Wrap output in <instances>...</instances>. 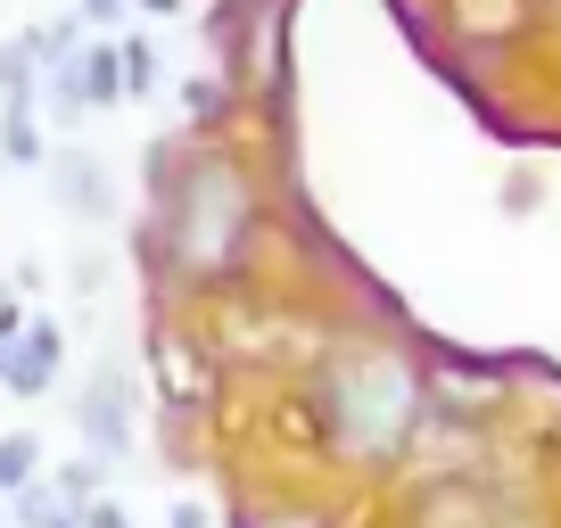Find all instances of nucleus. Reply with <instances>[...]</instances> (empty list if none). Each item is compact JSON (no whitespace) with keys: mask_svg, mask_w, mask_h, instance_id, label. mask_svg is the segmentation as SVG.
Wrapping results in <instances>:
<instances>
[{"mask_svg":"<svg viewBox=\"0 0 561 528\" xmlns=\"http://www.w3.org/2000/svg\"><path fill=\"white\" fill-rule=\"evenodd\" d=\"M116 50H124V100H158L165 91V58L149 50V34H116Z\"/></svg>","mask_w":561,"mask_h":528,"instance_id":"nucleus-12","label":"nucleus"},{"mask_svg":"<svg viewBox=\"0 0 561 528\" xmlns=\"http://www.w3.org/2000/svg\"><path fill=\"white\" fill-rule=\"evenodd\" d=\"M58 520H83V512H75L67 495L50 487V471H42L34 487H18V495H9V528H58Z\"/></svg>","mask_w":561,"mask_h":528,"instance_id":"nucleus-10","label":"nucleus"},{"mask_svg":"<svg viewBox=\"0 0 561 528\" xmlns=\"http://www.w3.org/2000/svg\"><path fill=\"white\" fill-rule=\"evenodd\" d=\"M413 528H495V504L479 487H430L413 504Z\"/></svg>","mask_w":561,"mask_h":528,"instance_id":"nucleus-6","label":"nucleus"},{"mask_svg":"<svg viewBox=\"0 0 561 528\" xmlns=\"http://www.w3.org/2000/svg\"><path fill=\"white\" fill-rule=\"evenodd\" d=\"M314 405H322V438L347 462H397L404 438H413V422H421V380H413L404 355L355 347V355H339V364H322Z\"/></svg>","mask_w":561,"mask_h":528,"instance_id":"nucleus-2","label":"nucleus"},{"mask_svg":"<svg viewBox=\"0 0 561 528\" xmlns=\"http://www.w3.org/2000/svg\"><path fill=\"white\" fill-rule=\"evenodd\" d=\"M58 528H83V520H58Z\"/></svg>","mask_w":561,"mask_h":528,"instance_id":"nucleus-22","label":"nucleus"},{"mask_svg":"<svg viewBox=\"0 0 561 528\" xmlns=\"http://www.w3.org/2000/svg\"><path fill=\"white\" fill-rule=\"evenodd\" d=\"M42 100V50L34 34H9L0 42V107H34Z\"/></svg>","mask_w":561,"mask_h":528,"instance_id":"nucleus-8","label":"nucleus"},{"mask_svg":"<svg viewBox=\"0 0 561 528\" xmlns=\"http://www.w3.org/2000/svg\"><path fill=\"white\" fill-rule=\"evenodd\" d=\"M83 528H133V512H124L116 495H91V504H83Z\"/></svg>","mask_w":561,"mask_h":528,"instance_id":"nucleus-16","label":"nucleus"},{"mask_svg":"<svg viewBox=\"0 0 561 528\" xmlns=\"http://www.w3.org/2000/svg\"><path fill=\"white\" fill-rule=\"evenodd\" d=\"M100 479H107V462H100V455H83V462H67V471H50V487L67 495L75 512H83L91 495H100Z\"/></svg>","mask_w":561,"mask_h":528,"instance_id":"nucleus-13","label":"nucleus"},{"mask_svg":"<svg viewBox=\"0 0 561 528\" xmlns=\"http://www.w3.org/2000/svg\"><path fill=\"white\" fill-rule=\"evenodd\" d=\"M240 528H322L314 512H256V520H240Z\"/></svg>","mask_w":561,"mask_h":528,"instance_id":"nucleus-17","label":"nucleus"},{"mask_svg":"<svg viewBox=\"0 0 561 528\" xmlns=\"http://www.w3.org/2000/svg\"><path fill=\"white\" fill-rule=\"evenodd\" d=\"M50 198L75 215V223H107L116 215V191H107V165L91 158V149H50Z\"/></svg>","mask_w":561,"mask_h":528,"instance_id":"nucleus-4","label":"nucleus"},{"mask_svg":"<svg viewBox=\"0 0 561 528\" xmlns=\"http://www.w3.org/2000/svg\"><path fill=\"white\" fill-rule=\"evenodd\" d=\"M34 479H42V438L34 429H0V504L18 487H34Z\"/></svg>","mask_w":561,"mask_h":528,"instance_id":"nucleus-11","label":"nucleus"},{"mask_svg":"<svg viewBox=\"0 0 561 528\" xmlns=\"http://www.w3.org/2000/svg\"><path fill=\"white\" fill-rule=\"evenodd\" d=\"M0 298H18V282H9V273H0Z\"/></svg>","mask_w":561,"mask_h":528,"instance_id":"nucleus-21","label":"nucleus"},{"mask_svg":"<svg viewBox=\"0 0 561 528\" xmlns=\"http://www.w3.org/2000/svg\"><path fill=\"white\" fill-rule=\"evenodd\" d=\"M124 9H133V0H75V25H83V34H124Z\"/></svg>","mask_w":561,"mask_h":528,"instance_id":"nucleus-15","label":"nucleus"},{"mask_svg":"<svg viewBox=\"0 0 561 528\" xmlns=\"http://www.w3.org/2000/svg\"><path fill=\"white\" fill-rule=\"evenodd\" d=\"M75 438H83V455H100V462H116L124 446H133V380H124L116 355L91 364L83 397H75Z\"/></svg>","mask_w":561,"mask_h":528,"instance_id":"nucleus-3","label":"nucleus"},{"mask_svg":"<svg viewBox=\"0 0 561 528\" xmlns=\"http://www.w3.org/2000/svg\"><path fill=\"white\" fill-rule=\"evenodd\" d=\"M165 528H207V512H198V504H174V520H165Z\"/></svg>","mask_w":561,"mask_h":528,"instance_id":"nucleus-20","label":"nucleus"},{"mask_svg":"<svg viewBox=\"0 0 561 528\" xmlns=\"http://www.w3.org/2000/svg\"><path fill=\"white\" fill-rule=\"evenodd\" d=\"M182 107H191V133H215V124H224V83H207V74H198V83L182 91Z\"/></svg>","mask_w":561,"mask_h":528,"instance_id":"nucleus-14","label":"nucleus"},{"mask_svg":"<svg viewBox=\"0 0 561 528\" xmlns=\"http://www.w3.org/2000/svg\"><path fill=\"white\" fill-rule=\"evenodd\" d=\"M58 364H67V331H58L50 314H25V338L9 347V364H0V388H9V397H50Z\"/></svg>","mask_w":561,"mask_h":528,"instance_id":"nucleus-5","label":"nucleus"},{"mask_svg":"<svg viewBox=\"0 0 561 528\" xmlns=\"http://www.w3.org/2000/svg\"><path fill=\"white\" fill-rule=\"evenodd\" d=\"M0 174H9V158H0Z\"/></svg>","mask_w":561,"mask_h":528,"instance_id":"nucleus-24","label":"nucleus"},{"mask_svg":"<svg viewBox=\"0 0 561 528\" xmlns=\"http://www.w3.org/2000/svg\"><path fill=\"white\" fill-rule=\"evenodd\" d=\"M18 338H25V306L0 298V347H18Z\"/></svg>","mask_w":561,"mask_h":528,"instance_id":"nucleus-18","label":"nucleus"},{"mask_svg":"<svg viewBox=\"0 0 561 528\" xmlns=\"http://www.w3.org/2000/svg\"><path fill=\"white\" fill-rule=\"evenodd\" d=\"M140 18H182V9H191V0H133Z\"/></svg>","mask_w":561,"mask_h":528,"instance_id":"nucleus-19","label":"nucleus"},{"mask_svg":"<svg viewBox=\"0 0 561 528\" xmlns=\"http://www.w3.org/2000/svg\"><path fill=\"white\" fill-rule=\"evenodd\" d=\"M0 364H9V347H0Z\"/></svg>","mask_w":561,"mask_h":528,"instance_id":"nucleus-23","label":"nucleus"},{"mask_svg":"<svg viewBox=\"0 0 561 528\" xmlns=\"http://www.w3.org/2000/svg\"><path fill=\"white\" fill-rule=\"evenodd\" d=\"M248 240H256V174L231 149L198 141L191 158H158V248L174 282H231L248 264Z\"/></svg>","mask_w":561,"mask_h":528,"instance_id":"nucleus-1","label":"nucleus"},{"mask_svg":"<svg viewBox=\"0 0 561 528\" xmlns=\"http://www.w3.org/2000/svg\"><path fill=\"white\" fill-rule=\"evenodd\" d=\"M75 67H83V107H116L124 100V50H116V34H83Z\"/></svg>","mask_w":561,"mask_h":528,"instance_id":"nucleus-7","label":"nucleus"},{"mask_svg":"<svg viewBox=\"0 0 561 528\" xmlns=\"http://www.w3.org/2000/svg\"><path fill=\"white\" fill-rule=\"evenodd\" d=\"M0 158L9 165H50V133L34 107H0Z\"/></svg>","mask_w":561,"mask_h":528,"instance_id":"nucleus-9","label":"nucleus"}]
</instances>
